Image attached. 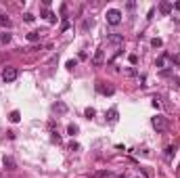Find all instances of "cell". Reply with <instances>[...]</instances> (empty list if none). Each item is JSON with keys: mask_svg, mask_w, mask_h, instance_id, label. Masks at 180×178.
<instances>
[{"mask_svg": "<svg viewBox=\"0 0 180 178\" xmlns=\"http://www.w3.org/2000/svg\"><path fill=\"white\" fill-rule=\"evenodd\" d=\"M151 124H153V128H155L157 132H166V130H168V126H170L168 118H163V115H159V113L151 119Z\"/></svg>", "mask_w": 180, "mask_h": 178, "instance_id": "1", "label": "cell"}, {"mask_svg": "<svg viewBox=\"0 0 180 178\" xmlns=\"http://www.w3.org/2000/svg\"><path fill=\"white\" fill-rule=\"evenodd\" d=\"M105 17H107L109 25H120L121 23V11H117V9H109Z\"/></svg>", "mask_w": 180, "mask_h": 178, "instance_id": "2", "label": "cell"}, {"mask_svg": "<svg viewBox=\"0 0 180 178\" xmlns=\"http://www.w3.org/2000/svg\"><path fill=\"white\" fill-rule=\"evenodd\" d=\"M17 75H19V71H17V67H4L2 69V80L9 84V82H15L17 80Z\"/></svg>", "mask_w": 180, "mask_h": 178, "instance_id": "3", "label": "cell"}, {"mask_svg": "<svg viewBox=\"0 0 180 178\" xmlns=\"http://www.w3.org/2000/svg\"><path fill=\"white\" fill-rule=\"evenodd\" d=\"M107 44H113L115 48H121V46H124V36H120V34H109L107 36Z\"/></svg>", "mask_w": 180, "mask_h": 178, "instance_id": "4", "label": "cell"}, {"mask_svg": "<svg viewBox=\"0 0 180 178\" xmlns=\"http://www.w3.org/2000/svg\"><path fill=\"white\" fill-rule=\"evenodd\" d=\"M96 90H98L101 95H105V96H111L113 92H115L111 86H105V82H96Z\"/></svg>", "mask_w": 180, "mask_h": 178, "instance_id": "5", "label": "cell"}, {"mask_svg": "<svg viewBox=\"0 0 180 178\" xmlns=\"http://www.w3.org/2000/svg\"><path fill=\"white\" fill-rule=\"evenodd\" d=\"M92 63H94V65H103V63H105V50L98 48L94 52V57H92Z\"/></svg>", "mask_w": 180, "mask_h": 178, "instance_id": "6", "label": "cell"}, {"mask_svg": "<svg viewBox=\"0 0 180 178\" xmlns=\"http://www.w3.org/2000/svg\"><path fill=\"white\" fill-rule=\"evenodd\" d=\"M2 164H4V168H6V170H15V168H17V164H15V159H13L11 155H6V157L2 159Z\"/></svg>", "mask_w": 180, "mask_h": 178, "instance_id": "7", "label": "cell"}, {"mask_svg": "<svg viewBox=\"0 0 180 178\" xmlns=\"http://www.w3.org/2000/svg\"><path fill=\"white\" fill-rule=\"evenodd\" d=\"M52 111L55 113H67V105L65 103H55L52 105Z\"/></svg>", "mask_w": 180, "mask_h": 178, "instance_id": "8", "label": "cell"}, {"mask_svg": "<svg viewBox=\"0 0 180 178\" xmlns=\"http://www.w3.org/2000/svg\"><path fill=\"white\" fill-rule=\"evenodd\" d=\"M44 17H46L48 23H57V19H59V17H57V15H55L52 11H44Z\"/></svg>", "mask_w": 180, "mask_h": 178, "instance_id": "9", "label": "cell"}, {"mask_svg": "<svg viewBox=\"0 0 180 178\" xmlns=\"http://www.w3.org/2000/svg\"><path fill=\"white\" fill-rule=\"evenodd\" d=\"M159 11L163 13V15H170V11H172V4H170V2H159Z\"/></svg>", "mask_w": 180, "mask_h": 178, "instance_id": "10", "label": "cell"}, {"mask_svg": "<svg viewBox=\"0 0 180 178\" xmlns=\"http://www.w3.org/2000/svg\"><path fill=\"white\" fill-rule=\"evenodd\" d=\"M40 36H42V32H29L27 34V42H38Z\"/></svg>", "mask_w": 180, "mask_h": 178, "instance_id": "11", "label": "cell"}, {"mask_svg": "<svg viewBox=\"0 0 180 178\" xmlns=\"http://www.w3.org/2000/svg\"><path fill=\"white\" fill-rule=\"evenodd\" d=\"M107 115H109V122H111V124H115V122H117V109H115V107H113V109H109V113H107Z\"/></svg>", "mask_w": 180, "mask_h": 178, "instance_id": "12", "label": "cell"}, {"mask_svg": "<svg viewBox=\"0 0 180 178\" xmlns=\"http://www.w3.org/2000/svg\"><path fill=\"white\" fill-rule=\"evenodd\" d=\"M0 27H11V19H9L4 13L0 15Z\"/></svg>", "mask_w": 180, "mask_h": 178, "instance_id": "13", "label": "cell"}, {"mask_svg": "<svg viewBox=\"0 0 180 178\" xmlns=\"http://www.w3.org/2000/svg\"><path fill=\"white\" fill-rule=\"evenodd\" d=\"M78 132H80V128H78L75 124H69V126H67V134H69V136H75Z\"/></svg>", "mask_w": 180, "mask_h": 178, "instance_id": "14", "label": "cell"}, {"mask_svg": "<svg viewBox=\"0 0 180 178\" xmlns=\"http://www.w3.org/2000/svg\"><path fill=\"white\" fill-rule=\"evenodd\" d=\"M11 38H13V36L6 34V32H4V34H0V44H2V46H4V44H9V42H11Z\"/></svg>", "mask_w": 180, "mask_h": 178, "instance_id": "15", "label": "cell"}, {"mask_svg": "<svg viewBox=\"0 0 180 178\" xmlns=\"http://www.w3.org/2000/svg\"><path fill=\"white\" fill-rule=\"evenodd\" d=\"M9 119H11L13 124H15V122H19V119H21V113H19V111H11V115H9Z\"/></svg>", "mask_w": 180, "mask_h": 178, "instance_id": "16", "label": "cell"}, {"mask_svg": "<svg viewBox=\"0 0 180 178\" xmlns=\"http://www.w3.org/2000/svg\"><path fill=\"white\" fill-rule=\"evenodd\" d=\"M168 59H170L168 55H161V57L157 59V67H163V65H166V61H168Z\"/></svg>", "mask_w": 180, "mask_h": 178, "instance_id": "17", "label": "cell"}, {"mask_svg": "<svg viewBox=\"0 0 180 178\" xmlns=\"http://www.w3.org/2000/svg\"><path fill=\"white\" fill-rule=\"evenodd\" d=\"M151 46H153V48H161V46H163V42H161L159 38H153V40H151Z\"/></svg>", "mask_w": 180, "mask_h": 178, "instance_id": "18", "label": "cell"}, {"mask_svg": "<svg viewBox=\"0 0 180 178\" xmlns=\"http://www.w3.org/2000/svg\"><path fill=\"white\" fill-rule=\"evenodd\" d=\"M84 115H86V118H88V119H90V118H94V115H96V111H94V109H92V107H88V109H86V111H84Z\"/></svg>", "mask_w": 180, "mask_h": 178, "instance_id": "19", "label": "cell"}, {"mask_svg": "<svg viewBox=\"0 0 180 178\" xmlns=\"http://www.w3.org/2000/svg\"><path fill=\"white\" fill-rule=\"evenodd\" d=\"M23 19H25V23H32V21H34L36 17H34L32 13H25V15H23Z\"/></svg>", "mask_w": 180, "mask_h": 178, "instance_id": "20", "label": "cell"}, {"mask_svg": "<svg viewBox=\"0 0 180 178\" xmlns=\"http://www.w3.org/2000/svg\"><path fill=\"white\" fill-rule=\"evenodd\" d=\"M124 73H126V75H130V78H132V75H136V71H134L132 67H126V69H124Z\"/></svg>", "mask_w": 180, "mask_h": 178, "instance_id": "21", "label": "cell"}, {"mask_svg": "<svg viewBox=\"0 0 180 178\" xmlns=\"http://www.w3.org/2000/svg\"><path fill=\"white\" fill-rule=\"evenodd\" d=\"M67 27H69V21H67V17H63V23H61V29H63V32H65V29H67Z\"/></svg>", "mask_w": 180, "mask_h": 178, "instance_id": "22", "label": "cell"}, {"mask_svg": "<svg viewBox=\"0 0 180 178\" xmlns=\"http://www.w3.org/2000/svg\"><path fill=\"white\" fill-rule=\"evenodd\" d=\"M75 65H78V61H75V59H71V61H67V69H73V67H75Z\"/></svg>", "mask_w": 180, "mask_h": 178, "instance_id": "23", "label": "cell"}, {"mask_svg": "<svg viewBox=\"0 0 180 178\" xmlns=\"http://www.w3.org/2000/svg\"><path fill=\"white\" fill-rule=\"evenodd\" d=\"M78 149H80L78 142H69V151H78Z\"/></svg>", "mask_w": 180, "mask_h": 178, "instance_id": "24", "label": "cell"}, {"mask_svg": "<svg viewBox=\"0 0 180 178\" xmlns=\"http://www.w3.org/2000/svg\"><path fill=\"white\" fill-rule=\"evenodd\" d=\"M128 59H130V63H132V65H136V63H138V57H136V55H130Z\"/></svg>", "mask_w": 180, "mask_h": 178, "instance_id": "25", "label": "cell"}, {"mask_svg": "<svg viewBox=\"0 0 180 178\" xmlns=\"http://www.w3.org/2000/svg\"><path fill=\"white\" fill-rule=\"evenodd\" d=\"M174 151H176L174 147H168V149H166V155H168V157H172V155H174Z\"/></svg>", "mask_w": 180, "mask_h": 178, "instance_id": "26", "label": "cell"}, {"mask_svg": "<svg viewBox=\"0 0 180 178\" xmlns=\"http://www.w3.org/2000/svg\"><path fill=\"white\" fill-rule=\"evenodd\" d=\"M96 176L103 178V176H111V172H96Z\"/></svg>", "mask_w": 180, "mask_h": 178, "instance_id": "27", "label": "cell"}, {"mask_svg": "<svg viewBox=\"0 0 180 178\" xmlns=\"http://www.w3.org/2000/svg\"><path fill=\"white\" fill-rule=\"evenodd\" d=\"M172 61H174V63H178V65H180V55H174V57H172Z\"/></svg>", "mask_w": 180, "mask_h": 178, "instance_id": "28", "label": "cell"}, {"mask_svg": "<svg viewBox=\"0 0 180 178\" xmlns=\"http://www.w3.org/2000/svg\"><path fill=\"white\" fill-rule=\"evenodd\" d=\"M113 178H124V176H113Z\"/></svg>", "mask_w": 180, "mask_h": 178, "instance_id": "29", "label": "cell"}, {"mask_svg": "<svg viewBox=\"0 0 180 178\" xmlns=\"http://www.w3.org/2000/svg\"><path fill=\"white\" fill-rule=\"evenodd\" d=\"M0 15H2V11H0Z\"/></svg>", "mask_w": 180, "mask_h": 178, "instance_id": "30", "label": "cell"}]
</instances>
